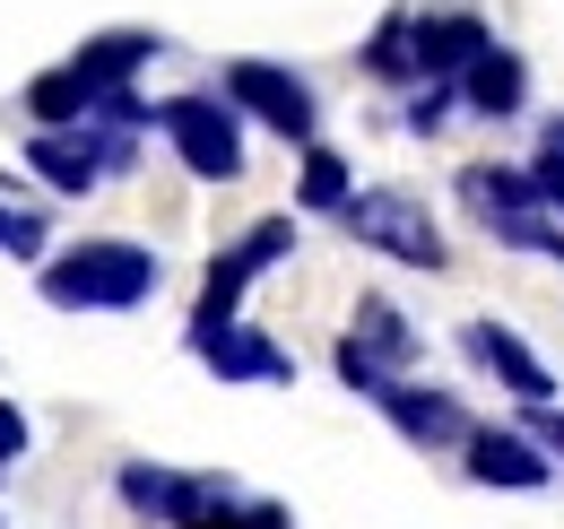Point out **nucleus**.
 Returning a JSON list of instances; mask_svg holds the SVG:
<instances>
[{"label": "nucleus", "instance_id": "1", "mask_svg": "<svg viewBox=\"0 0 564 529\" xmlns=\"http://www.w3.org/2000/svg\"><path fill=\"white\" fill-rule=\"evenodd\" d=\"M156 278H165V261L148 244L87 235L62 261H44V304H62V313H131V304L156 295Z\"/></svg>", "mask_w": 564, "mask_h": 529}, {"label": "nucleus", "instance_id": "2", "mask_svg": "<svg viewBox=\"0 0 564 529\" xmlns=\"http://www.w3.org/2000/svg\"><path fill=\"white\" fill-rule=\"evenodd\" d=\"M460 208L503 235V244H521V252H547L564 269V226L547 217V192H539V174H512V165H469L460 174Z\"/></svg>", "mask_w": 564, "mask_h": 529}, {"label": "nucleus", "instance_id": "3", "mask_svg": "<svg viewBox=\"0 0 564 529\" xmlns=\"http://www.w3.org/2000/svg\"><path fill=\"white\" fill-rule=\"evenodd\" d=\"M339 217H348L356 244L382 252V261H409V269H443V261H452V252H443V226H434L409 192H356Z\"/></svg>", "mask_w": 564, "mask_h": 529}, {"label": "nucleus", "instance_id": "4", "mask_svg": "<svg viewBox=\"0 0 564 529\" xmlns=\"http://www.w3.org/2000/svg\"><path fill=\"white\" fill-rule=\"evenodd\" d=\"M156 131L174 139V156L200 174V183H235L243 174V131L217 96H165L156 105Z\"/></svg>", "mask_w": 564, "mask_h": 529}, {"label": "nucleus", "instance_id": "5", "mask_svg": "<svg viewBox=\"0 0 564 529\" xmlns=\"http://www.w3.org/2000/svg\"><path fill=\"white\" fill-rule=\"evenodd\" d=\"M295 252V226L286 217H261L252 235H235L226 252L209 261V287H200V313H192V331H217V322H235V304H243V287L261 278V269H279Z\"/></svg>", "mask_w": 564, "mask_h": 529}, {"label": "nucleus", "instance_id": "6", "mask_svg": "<svg viewBox=\"0 0 564 529\" xmlns=\"http://www.w3.org/2000/svg\"><path fill=\"white\" fill-rule=\"evenodd\" d=\"M226 105H243L279 139H313V87L279 62H226Z\"/></svg>", "mask_w": 564, "mask_h": 529}, {"label": "nucleus", "instance_id": "7", "mask_svg": "<svg viewBox=\"0 0 564 529\" xmlns=\"http://www.w3.org/2000/svg\"><path fill=\"white\" fill-rule=\"evenodd\" d=\"M192 356L209 365L217 382H295V356H286L270 331H252V322H217V331H192Z\"/></svg>", "mask_w": 564, "mask_h": 529}, {"label": "nucleus", "instance_id": "8", "mask_svg": "<svg viewBox=\"0 0 564 529\" xmlns=\"http://www.w3.org/2000/svg\"><path fill=\"white\" fill-rule=\"evenodd\" d=\"M460 452H469V477H478V486H512V495H530V486L556 477V452H547L539 434H521V425H478Z\"/></svg>", "mask_w": 564, "mask_h": 529}, {"label": "nucleus", "instance_id": "9", "mask_svg": "<svg viewBox=\"0 0 564 529\" xmlns=\"http://www.w3.org/2000/svg\"><path fill=\"white\" fill-rule=\"evenodd\" d=\"M122 156H131L122 139H96L87 122H78V131H35L26 139V165H35L53 192H96L105 165H122Z\"/></svg>", "mask_w": 564, "mask_h": 529}, {"label": "nucleus", "instance_id": "10", "mask_svg": "<svg viewBox=\"0 0 564 529\" xmlns=\"http://www.w3.org/2000/svg\"><path fill=\"white\" fill-rule=\"evenodd\" d=\"M217 495H226V477H183V468H156V461L122 468V504H131L140 521H165V529H183L200 504H217Z\"/></svg>", "mask_w": 564, "mask_h": 529}, {"label": "nucleus", "instance_id": "11", "mask_svg": "<svg viewBox=\"0 0 564 529\" xmlns=\"http://www.w3.org/2000/svg\"><path fill=\"white\" fill-rule=\"evenodd\" d=\"M460 347H469V356H478V365H487V374L521 399V408H547V399H556V374L530 356V338H521V331H503V322H469V331H460Z\"/></svg>", "mask_w": 564, "mask_h": 529}, {"label": "nucleus", "instance_id": "12", "mask_svg": "<svg viewBox=\"0 0 564 529\" xmlns=\"http://www.w3.org/2000/svg\"><path fill=\"white\" fill-rule=\"evenodd\" d=\"M373 408H382V417H391V425H400L417 452H443V443H469V434H478L460 399H452V391H425V382H391Z\"/></svg>", "mask_w": 564, "mask_h": 529}, {"label": "nucleus", "instance_id": "13", "mask_svg": "<svg viewBox=\"0 0 564 529\" xmlns=\"http://www.w3.org/2000/svg\"><path fill=\"white\" fill-rule=\"evenodd\" d=\"M460 96H469V114H521V96H530V69H521V53H503V44H487L478 62L460 69Z\"/></svg>", "mask_w": 564, "mask_h": 529}, {"label": "nucleus", "instance_id": "14", "mask_svg": "<svg viewBox=\"0 0 564 529\" xmlns=\"http://www.w3.org/2000/svg\"><path fill=\"white\" fill-rule=\"evenodd\" d=\"M96 105H105V96H96V78H87L78 62H70V69H44V78L26 87V114H35L44 131H78Z\"/></svg>", "mask_w": 564, "mask_h": 529}, {"label": "nucleus", "instance_id": "15", "mask_svg": "<svg viewBox=\"0 0 564 529\" xmlns=\"http://www.w3.org/2000/svg\"><path fill=\"white\" fill-rule=\"evenodd\" d=\"M487 44H495V35L478 26V18H425V26H417V69H425V78H460Z\"/></svg>", "mask_w": 564, "mask_h": 529}, {"label": "nucleus", "instance_id": "16", "mask_svg": "<svg viewBox=\"0 0 564 529\" xmlns=\"http://www.w3.org/2000/svg\"><path fill=\"white\" fill-rule=\"evenodd\" d=\"M348 338H356V347H373L391 374L417 356V331H409V313H400L391 295H365V304H356V331H348Z\"/></svg>", "mask_w": 564, "mask_h": 529}, {"label": "nucleus", "instance_id": "17", "mask_svg": "<svg viewBox=\"0 0 564 529\" xmlns=\"http://www.w3.org/2000/svg\"><path fill=\"white\" fill-rule=\"evenodd\" d=\"M148 53H156V35H140V26H113V35H87V44H78V69H87V78H96V96H105V87H122V78H131Z\"/></svg>", "mask_w": 564, "mask_h": 529}, {"label": "nucleus", "instance_id": "18", "mask_svg": "<svg viewBox=\"0 0 564 529\" xmlns=\"http://www.w3.org/2000/svg\"><path fill=\"white\" fill-rule=\"evenodd\" d=\"M183 529H295V521H286L279 504H243V495L226 486V495H217V504H200Z\"/></svg>", "mask_w": 564, "mask_h": 529}, {"label": "nucleus", "instance_id": "19", "mask_svg": "<svg viewBox=\"0 0 564 529\" xmlns=\"http://www.w3.org/2000/svg\"><path fill=\"white\" fill-rule=\"evenodd\" d=\"M304 208H348L356 199V183H348V156H330V148H313V156H304Z\"/></svg>", "mask_w": 564, "mask_h": 529}, {"label": "nucleus", "instance_id": "20", "mask_svg": "<svg viewBox=\"0 0 564 529\" xmlns=\"http://www.w3.org/2000/svg\"><path fill=\"white\" fill-rule=\"evenodd\" d=\"M365 62H373V78H409L417 69V26L409 18H382V35L365 44Z\"/></svg>", "mask_w": 564, "mask_h": 529}, {"label": "nucleus", "instance_id": "21", "mask_svg": "<svg viewBox=\"0 0 564 529\" xmlns=\"http://www.w3.org/2000/svg\"><path fill=\"white\" fill-rule=\"evenodd\" d=\"M0 252L35 261V252H44V217H26V208H0Z\"/></svg>", "mask_w": 564, "mask_h": 529}, {"label": "nucleus", "instance_id": "22", "mask_svg": "<svg viewBox=\"0 0 564 529\" xmlns=\"http://www.w3.org/2000/svg\"><path fill=\"white\" fill-rule=\"evenodd\" d=\"M452 105H460V87H452V78H434L417 105H409V131H443V114H452Z\"/></svg>", "mask_w": 564, "mask_h": 529}, {"label": "nucleus", "instance_id": "23", "mask_svg": "<svg viewBox=\"0 0 564 529\" xmlns=\"http://www.w3.org/2000/svg\"><path fill=\"white\" fill-rule=\"evenodd\" d=\"M530 174H539L547 208H564V148H539V165H530Z\"/></svg>", "mask_w": 564, "mask_h": 529}, {"label": "nucleus", "instance_id": "24", "mask_svg": "<svg viewBox=\"0 0 564 529\" xmlns=\"http://www.w3.org/2000/svg\"><path fill=\"white\" fill-rule=\"evenodd\" d=\"M26 452V417H18V399H0V468Z\"/></svg>", "mask_w": 564, "mask_h": 529}, {"label": "nucleus", "instance_id": "25", "mask_svg": "<svg viewBox=\"0 0 564 529\" xmlns=\"http://www.w3.org/2000/svg\"><path fill=\"white\" fill-rule=\"evenodd\" d=\"M530 434H539V443L564 461V408H556V399H547V408H530Z\"/></svg>", "mask_w": 564, "mask_h": 529}, {"label": "nucleus", "instance_id": "26", "mask_svg": "<svg viewBox=\"0 0 564 529\" xmlns=\"http://www.w3.org/2000/svg\"><path fill=\"white\" fill-rule=\"evenodd\" d=\"M547 148H564V122H556V131H547Z\"/></svg>", "mask_w": 564, "mask_h": 529}]
</instances>
